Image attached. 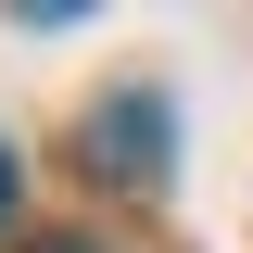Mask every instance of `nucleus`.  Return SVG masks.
Masks as SVG:
<instances>
[{"mask_svg":"<svg viewBox=\"0 0 253 253\" xmlns=\"http://www.w3.org/2000/svg\"><path fill=\"white\" fill-rule=\"evenodd\" d=\"M13 190H26V165H13V152H0V228H13Z\"/></svg>","mask_w":253,"mask_h":253,"instance_id":"f03ea898","label":"nucleus"},{"mask_svg":"<svg viewBox=\"0 0 253 253\" xmlns=\"http://www.w3.org/2000/svg\"><path fill=\"white\" fill-rule=\"evenodd\" d=\"M38 253H89V241H38Z\"/></svg>","mask_w":253,"mask_h":253,"instance_id":"7ed1b4c3","label":"nucleus"},{"mask_svg":"<svg viewBox=\"0 0 253 253\" xmlns=\"http://www.w3.org/2000/svg\"><path fill=\"white\" fill-rule=\"evenodd\" d=\"M76 139H89V165L114 190H165V177H177V101H165L152 76H139V89H101Z\"/></svg>","mask_w":253,"mask_h":253,"instance_id":"f257e3e1","label":"nucleus"}]
</instances>
